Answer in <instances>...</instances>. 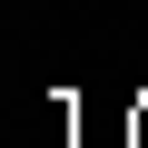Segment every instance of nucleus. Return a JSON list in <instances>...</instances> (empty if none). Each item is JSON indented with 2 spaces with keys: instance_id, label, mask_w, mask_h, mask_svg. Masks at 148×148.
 <instances>
[{
  "instance_id": "nucleus-1",
  "label": "nucleus",
  "mask_w": 148,
  "mask_h": 148,
  "mask_svg": "<svg viewBox=\"0 0 148 148\" xmlns=\"http://www.w3.org/2000/svg\"><path fill=\"white\" fill-rule=\"evenodd\" d=\"M119 148H148V89H138V99H119Z\"/></svg>"
}]
</instances>
